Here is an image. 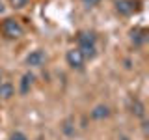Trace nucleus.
I'll use <instances>...</instances> for the list:
<instances>
[{"mask_svg": "<svg viewBox=\"0 0 149 140\" xmlns=\"http://www.w3.org/2000/svg\"><path fill=\"white\" fill-rule=\"evenodd\" d=\"M0 32H2V36L6 37V39H19V37L22 36V24L17 21V19H4L2 22H0Z\"/></svg>", "mask_w": 149, "mask_h": 140, "instance_id": "1", "label": "nucleus"}, {"mask_svg": "<svg viewBox=\"0 0 149 140\" xmlns=\"http://www.w3.org/2000/svg\"><path fill=\"white\" fill-rule=\"evenodd\" d=\"M138 9V0H118L116 2V11L119 13V15H132L134 11Z\"/></svg>", "mask_w": 149, "mask_h": 140, "instance_id": "2", "label": "nucleus"}, {"mask_svg": "<svg viewBox=\"0 0 149 140\" xmlns=\"http://www.w3.org/2000/svg\"><path fill=\"white\" fill-rule=\"evenodd\" d=\"M26 64L30 65V67H43V65L47 64V54H45V50H41V49L32 50V52L26 56Z\"/></svg>", "mask_w": 149, "mask_h": 140, "instance_id": "3", "label": "nucleus"}, {"mask_svg": "<svg viewBox=\"0 0 149 140\" xmlns=\"http://www.w3.org/2000/svg\"><path fill=\"white\" fill-rule=\"evenodd\" d=\"M65 60H67V65H69V67H73V69H82V67H84V62H86L78 49L67 50V54H65Z\"/></svg>", "mask_w": 149, "mask_h": 140, "instance_id": "4", "label": "nucleus"}, {"mask_svg": "<svg viewBox=\"0 0 149 140\" xmlns=\"http://www.w3.org/2000/svg\"><path fill=\"white\" fill-rule=\"evenodd\" d=\"M15 95V88H13V84L8 80V78H0V99L8 101L11 99V97Z\"/></svg>", "mask_w": 149, "mask_h": 140, "instance_id": "5", "label": "nucleus"}, {"mask_svg": "<svg viewBox=\"0 0 149 140\" xmlns=\"http://www.w3.org/2000/svg\"><path fill=\"white\" fill-rule=\"evenodd\" d=\"M34 80H36V77L32 73H24V75H22L21 82H19V92H21V95H26V93L32 90Z\"/></svg>", "mask_w": 149, "mask_h": 140, "instance_id": "6", "label": "nucleus"}, {"mask_svg": "<svg viewBox=\"0 0 149 140\" xmlns=\"http://www.w3.org/2000/svg\"><path fill=\"white\" fill-rule=\"evenodd\" d=\"M77 41H78V47L80 45H95L97 36L93 34V32H78Z\"/></svg>", "mask_w": 149, "mask_h": 140, "instance_id": "7", "label": "nucleus"}, {"mask_svg": "<svg viewBox=\"0 0 149 140\" xmlns=\"http://www.w3.org/2000/svg\"><path fill=\"white\" fill-rule=\"evenodd\" d=\"M90 116H91L93 120H104V118H108V116H110V108L106 105H97L95 108L90 112Z\"/></svg>", "mask_w": 149, "mask_h": 140, "instance_id": "8", "label": "nucleus"}, {"mask_svg": "<svg viewBox=\"0 0 149 140\" xmlns=\"http://www.w3.org/2000/svg\"><path fill=\"white\" fill-rule=\"evenodd\" d=\"M77 49L80 50L84 60H93L97 56V47L95 45H80V47H77Z\"/></svg>", "mask_w": 149, "mask_h": 140, "instance_id": "9", "label": "nucleus"}, {"mask_svg": "<svg viewBox=\"0 0 149 140\" xmlns=\"http://www.w3.org/2000/svg\"><path fill=\"white\" fill-rule=\"evenodd\" d=\"M130 112H132L136 118H143V116H146V106H143L142 101L132 99V101H130Z\"/></svg>", "mask_w": 149, "mask_h": 140, "instance_id": "10", "label": "nucleus"}, {"mask_svg": "<svg viewBox=\"0 0 149 140\" xmlns=\"http://www.w3.org/2000/svg\"><path fill=\"white\" fill-rule=\"evenodd\" d=\"M146 39H147V30H146V28L132 30V41H136V43H143Z\"/></svg>", "mask_w": 149, "mask_h": 140, "instance_id": "11", "label": "nucleus"}, {"mask_svg": "<svg viewBox=\"0 0 149 140\" xmlns=\"http://www.w3.org/2000/svg\"><path fill=\"white\" fill-rule=\"evenodd\" d=\"M9 4H11L13 9H22L28 4V0H9Z\"/></svg>", "mask_w": 149, "mask_h": 140, "instance_id": "12", "label": "nucleus"}, {"mask_svg": "<svg viewBox=\"0 0 149 140\" xmlns=\"http://www.w3.org/2000/svg\"><path fill=\"white\" fill-rule=\"evenodd\" d=\"M9 140H28V136H26L24 133H21V131H15V133H11Z\"/></svg>", "mask_w": 149, "mask_h": 140, "instance_id": "13", "label": "nucleus"}, {"mask_svg": "<svg viewBox=\"0 0 149 140\" xmlns=\"http://www.w3.org/2000/svg\"><path fill=\"white\" fill-rule=\"evenodd\" d=\"M63 133H65V134H73V133H74V131L71 129V120H67V121L63 123Z\"/></svg>", "mask_w": 149, "mask_h": 140, "instance_id": "14", "label": "nucleus"}, {"mask_svg": "<svg viewBox=\"0 0 149 140\" xmlns=\"http://www.w3.org/2000/svg\"><path fill=\"white\" fill-rule=\"evenodd\" d=\"M84 2V6H88V8H93V6H97V4H101L102 0H82Z\"/></svg>", "mask_w": 149, "mask_h": 140, "instance_id": "15", "label": "nucleus"}, {"mask_svg": "<svg viewBox=\"0 0 149 140\" xmlns=\"http://www.w3.org/2000/svg\"><path fill=\"white\" fill-rule=\"evenodd\" d=\"M2 11H4V4L0 2V13H2Z\"/></svg>", "mask_w": 149, "mask_h": 140, "instance_id": "16", "label": "nucleus"}, {"mask_svg": "<svg viewBox=\"0 0 149 140\" xmlns=\"http://www.w3.org/2000/svg\"><path fill=\"white\" fill-rule=\"evenodd\" d=\"M121 140H129V138H121Z\"/></svg>", "mask_w": 149, "mask_h": 140, "instance_id": "17", "label": "nucleus"}]
</instances>
